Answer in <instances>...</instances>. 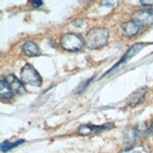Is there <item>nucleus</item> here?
<instances>
[{
  "label": "nucleus",
  "mask_w": 153,
  "mask_h": 153,
  "mask_svg": "<svg viewBox=\"0 0 153 153\" xmlns=\"http://www.w3.org/2000/svg\"><path fill=\"white\" fill-rule=\"evenodd\" d=\"M33 6H41L42 5V2L41 1H33V2H31Z\"/></svg>",
  "instance_id": "14"
},
{
  "label": "nucleus",
  "mask_w": 153,
  "mask_h": 153,
  "mask_svg": "<svg viewBox=\"0 0 153 153\" xmlns=\"http://www.w3.org/2000/svg\"><path fill=\"white\" fill-rule=\"evenodd\" d=\"M133 20H135L140 26L153 24V8H145L135 12L133 16Z\"/></svg>",
  "instance_id": "4"
},
{
  "label": "nucleus",
  "mask_w": 153,
  "mask_h": 153,
  "mask_svg": "<svg viewBox=\"0 0 153 153\" xmlns=\"http://www.w3.org/2000/svg\"><path fill=\"white\" fill-rule=\"evenodd\" d=\"M20 80L31 86H39L42 84V79L39 73L31 66V65H25L22 71H20Z\"/></svg>",
  "instance_id": "3"
},
{
  "label": "nucleus",
  "mask_w": 153,
  "mask_h": 153,
  "mask_svg": "<svg viewBox=\"0 0 153 153\" xmlns=\"http://www.w3.org/2000/svg\"><path fill=\"white\" fill-rule=\"evenodd\" d=\"M146 91H147L146 87H140V88H137L135 92H133V93L128 97L127 104H128L129 106H136L139 103H141V102L143 100L145 94H146Z\"/></svg>",
  "instance_id": "5"
},
{
  "label": "nucleus",
  "mask_w": 153,
  "mask_h": 153,
  "mask_svg": "<svg viewBox=\"0 0 153 153\" xmlns=\"http://www.w3.org/2000/svg\"><path fill=\"white\" fill-rule=\"evenodd\" d=\"M121 153H149V149L143 145H137V146L123 149Z\"/></svg>",
  "instance_id": "12"
},
{
  "label": "nucleus",
  "mask_w": 153,
  "mask_h": 153,
  "mask_svg": "<svg viewBox=\"0 0 153 153\" xmlns=\"http://www.w3.org/2000/svg\"><path fill=\"white\" fill-rule=\"evenodd\" d=\"M7 84L10 85L11 90L13 91V93H23L25 90H24V86L22 84V80H19L16 75L13 74H8L7 76H5Z\"/></svg>",
  "instance_id": "7"
},
{
  "label": "nucleus",
  "mask_w": 153,
  "mask_h": 153,
  "mask_svg": "<svg viewBox=\"0 0 153 153\" xmlns=\"http://www.w3.org/2000/svg\"><path fill=\"white\" fill-rule=\"evenodd\" d=\"M108 39H109V30L104 27H97L87 32L85 37V44L90 49H99L108 43Z\"/></svg>",
  "instance_id": "1"
},
{
  "label": "nucleus",
  "mask_w": 153,
  "mask_h": 153,
  "mask_svg": "<svg viewBox=\"0 0 153 153\" xmlns=\"http://www.w3.org/2000/svg\"><path fill=\"white\" fill-rule=\"evenodd\" d=\"M111 126L109 124V126H105V124H103V126H92V124H84V126H81L79 129H78V131H79V134H81V135H90V134H94V133H97V131H100V130H103V129H108V128H110Z\"/></svg>",
  "instance_id": "8"
},
{
  "label": "nucleus",
  "mask_w": 153,
  "mask_h": 153,
  "mask_svg": "<svg viewBox=\"0 0 153 153\" xmlns=\"http://www.w3.org/2000/svg\"><path fill=\"white\" fill-rule=\"evenodd\" d=\"M152 129H153V122H152Z\"/></svg>",
  "instance_id": "15"
},
{
  "label": "nucleus",
  "mask_w": 153,
  "mask_h": 153,
  "mask_svg": "<svg viewBox=\"0 0 153 153\" xmlns=\"http://www.w3.org/2000/svg\"><path fill=\"white\" fill-rule=\"evenodd\" d=\"M140 27L141 26L135 20L131 19V20H129L122 25V33L127 37H133L140 31Z\"/></svg>",
  "instance_id": "6"
},
{
  "label": "nucleus",
  "mask_w": 153,
  "mask_h": 153,
  "mask_svg": "<svg viewBox=\"0 0 153 153\" xmlns=\"http://www.w3.org/2000/svg\"><path fill=\"white\" fill-rule=\"evenodd\" d=\"M22 142H24V140H18V141H16V142L4 141V142L1 143V151H2V152H7V151H10L11 148H13V147H16V146L20 145Z\"/></svg>",
  "instance_id": "13"
},
{
  "label": "nucleus",
  "mask_w": 153,
  "mask_h": 153,
  "mask_svg": "<svg viewBox=\"0 0 153 153\" xmlns=\"http://www.w3.org/2000/svg\"><path fill=\"white\" fill-rule=\"evenodd\" d=\"M142 47H143V44H142V43H136V44L131 45V47L129 48V50H128V51H127V53H126V54L122 56V59L118 61V63H117V65H115V66L112 67V69H114V68H116V67H118L121 63H123V62L128 61V60H129L131 56H134V55H135L137 51H140Z\"/></svg>",
  "instance_id": "9"
},
{
  "label": "nucleus",
  "mask_w": 153,
  "mask_h": 153,
  "mask_svg": "<svg viewBox=\"0 0 153 153\" xmlns=\"http://www.w3.org/2000/svg\"><path fill=\"white\" fill-rule=\"evenodd\" d=\"M60 43H61L62 48L68 51H79L82 49V47L85 44V39L78 33L69 32V33H65L61 37Z\"/></svg>",
  "instance_id": "2"
},
{
  "label": "nucleus",
  "mask_w": 153,
  "mask_h": 153,
  "mask_svg": "<svg viewBox=\"0 0 153 153\" xmlns=\"http://www.w3.org/2000/svg\"><path fill=\"white\" fill-rule=\"evenodd\" d=\"M12 94H13V91L11 90L6 79L2 78L1 81H0V96H1V98L4 100H10L12 98Z\"/></svg>",
  "instance_id": "10"
},
{
  "label": "nucleus",
  "mask_w": 153,
  "mask_h": 153,
  "mask_svg": "<svg viewBox=\"0 0 153 153\" xmlns=\"http://www.w3.org/2000/svg\"><path fill=\"white\" fill-rule=\"evenodd\" d=\"M23 51L27 56H36L39 54V48L31 41H27L23 44Z\"/></svg>",
  "instance_id": "11"
}]
</instances>
